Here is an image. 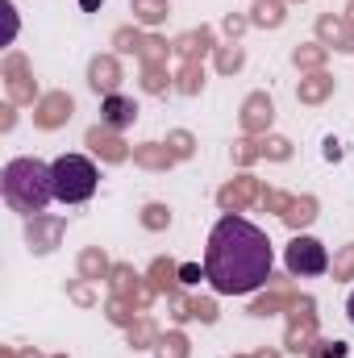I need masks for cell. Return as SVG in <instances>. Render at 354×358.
I'll list each match as a JSON object with an SVG mask.
<instances>
[{
  "label": "cell",
  "mask_w": 354,
  "mask_h": 358,
  "mask_svg": "<svg viewBox=\"0 0 354 358\" xmlns=\"http://www.w3.org/2000/svg\"><path fill=\"white\" fill-rule=\"evenodd\" d=\"M200 88H204V63H196V59L179 63V71H176V92H179V96H200Z\"/></svg>",
  "instance_id": "27"
},
{
  "label": "cell",
  "mask_w": 354,
  "mask_h": 358,
  "mask_svg": "<svg viewBox=\"0 0 354 358\" xmlns=\"http://www.w3.org/2000/svg\"><path fill=\"white\" fill-rule=\"evenodd\" d=\"M121 63H117V55H96L88 63V88L100 92V96H113V92L121 88Z\"/></svg>",
  "instance_id": "14"
},
{
  "label": "cell",
  "mask_w": 354,
  "mask_h": 358,
  "mask_svg": "<svg viewBox=\"0 0 354 358\" xmlns=\"http://www.w3.org/2000/svg\"><path fill=\"white\" fill-rule=\"evenodd\" d=\"M138 221H142V229L163 234V229L171 225V208H167V204H159V200H150V204L142 208V217H138Z\"/></svg>",
  "instance_id": "32"
},
{
  "label": "cell",
  "mask_w": 354,
  "mask_h": 358,
  "mask_svg": "<svg viewBox=\"0 0 354 358\" xmlns=\"http://www.w3.org/2000/svg\"><path fill=\"white\" fill-rule=\"evenodd\" d=\"M259 196H263V183L242 171L238 179H229V183L217 192V204H221V213H242V208H250Z\"/></svg>",
  "instance_id": "11"
},
{
  "label": "cell",
  "mask_w": 354,
  "mask_h": 358,
  "mask_svg": "<svg viewBox=\"0 0 354 358\" xmlns=\"http://www.w3.org/2000/svg\"><path fill=\"white\" fill-rule=\"evenodd\" d=\"M259 159H263V150H259L255 138H238V142H234V163H238V167H250V163H259Z\"/></svg>",
  "instance_id": "39"
},
{
  "label": "cell",
  "mask_w": 354,
  "mask_h": 358,
  "mask_svg": "<svg viewBox=\"0 0 354 358\" xmlns=\"http://www.w3.org/2000/svg\"><path fill=\"white\" fill-rule=\"evenodd\" d=\"M288 4H304V0H288Z\"/></svg>",
  "instance_id": "56"
},
{
  "label": "cell",
  "mask_w": 354,
  "mask_h": 358,
  "mask_svg": "<svg viewBox=\"0 0 354 358\" xmlns=\"http://www.w3.org/2000/svg\"><path fill=\"white\" fill-rule=\"evenodd\" d=\"M50 167H55V200H63V204H84V200L96 196L100 171H96L92 159H84V155H59Z\"/></svg>",
  "instance_id": "3"
},
{
  "label": "cell",
  "mask_w": 354,
  "mask_h": 358,
  "mask_svg": "<svg viewBox=\"0 0 354 358\" xmlns=\"http://www.w3.org/2000/svg\"><path fill=\"white\" fill-rule=\"evenodd\" d=\"M325 159H330V163L342 159V142H338V138H325Z\"/></svg>",
  "instance_id": "48"
},
{
  "label": "cell",
  "mask_w": 354,
  "mask_h": 358,
  "mask_svg": "<svg viewBox=\"0 0 354 358\" xmlns=\"http://www.w3.org/2000/svg\"><path fill=\"white\" fill-rule=\"evenodd\" d=\"M317 196H292V204H288V213H283V225L292 229V234H300V229H309L313 221H317Z\"/></svg>",
  "instance_id": "21"
},
{
  "label": "cell",
  "mask_w": 354,
  "mask_h": 358,
  "mask_svg": "<svg viewBox=\"0 0 354 358\" xmlns=\"http://www.w3.org/2000/svg\"><path fill=\"white\" fill-rule=\"evenodd\" d=\"M0 13H4V42H13L17 38V8H13V0H0Z\"/></svg>",
  "instance_id": "44"
},
{
  "label": "cell",
  "mask_w": 354,
  "mask_h": 358,
  "mask_svg": "<svg viewBox=\"0 0 354 358\" xmlns=\"http://www.w3.org/2000/svg\"><path fill=\"white\" fill-rule=\"evenodd\" d=\"M229 358H255V355H229Z\"/></svg>",
  "instance_id": "55"
},
{
  "label": "cell",
  "mask_w": 354,
  "mask_h": 358,
  "mask_svg": "<svg viewBox=\"0 0 354 358\" xmlns=\"http://www.w3.org/2000/svg\"><path fill=\"white\" fill-rule=\"evenodd\" d=\"M259 204H263L267 213H288V204H292V196L288 192H279V187H263V196H259Z\"/></svg>",
  "instance_id": "41"
},
{
  "label": "cell",
  "mask_w": 354,
  "mask_h": 358,
  "mask_svg": "<svg viewBox=\"0 0 354 358\" xmlns=\"http://www.w3.org/2000/svg\"><path fill=\"white\" fill-rule=\"evenodd\" d=\"M80 4H84V8H100V0H80Z\"/></svg>",
  "instance_id": "53"
},
{
  "label": "cell",
  "mask_w": 354,
  "mask_h": 358,
  "mask_svg": "<svg viewBox=\"0 0 354 358\" xmlns=\"http://www.w3.org/2000/svg\"><path fill=\"white\" fill-rule=\"evenodd\" d=\"M84 146H88L100 163H125V159L134 155V150L121 142V134L108 129V125H92L88 134H84Z\"/></svg>",
  "instance_id": "12"
},
{
  "label": "cell",
  "mask_w": 354,
  "mask_h": 358,
  "mask_svg": "<svg viewBox=\"0 0 354 358\" xmlns=\"http://www.w3.org/2000/svg\"><path fill=\"white\" fill-rule=\"evenodd\" d=\"M346 313H351V321H354V292H351V300H346Z\"/></svg>",
  "instance_id": "52"
},
{
  "label": "cell",
  "mask_w": 354,
  "mask_h": 358,
  "mask_svg": "<svg viewBox=\"0 0 354 358\" xmlns=\"http://www.w3.org/2000/svg\"><path fill=\"white\" fill-rule=\"evenodd\" d=\"M108 287H113L117 296H129V300H134V304H138L142 313H146V308L155 304V296H159V292L150 287V279H146V275H138V271L129 267V263H113Z\"/></svg>",
  "instance_id": "8"
},
{
  "label": "cell",
  "mask_w": 354,
  "mask_h": 358,
  "mask_svg": "<svg viewBox=\"0 0 354 358\" xmlns=\"http://www.w3.org/2000/svg\"><path fill=\"white\" fill-rule=\"evenodd\" d=\"M334 279H354V246H342L334 255Z\"/></svg>",
  "instance_id": "42"
},
{
  "label": "cell",
  "mask_w": 354,
  "mask_h": 358,
  "mask_svg": "<svg viewBox=\"0 0 354 358\" xmlns=\"http://www.w3.org/2000/svg\"><path fill=\"white\" fill-rule=\"evenodd\" d=\"M187 313H192V321H204V325H213L221 317L217 300H208V296H187Z\"/></svg>",
  "instance_id": "36"
},
{
  "label": "cell",
  "mask_w": 354,
  "mask_h": 358,
  "mask_svg": "<svg viewBox=\"0 0 354 358\" xmlns=\"http://www.w3.org/2000/svg\"><path fill=\"white\" fill-rule=\"evenodd\" d=\"M142 92H150V96H163L167 88H176V76L167 71V63H142Z\"/></svg>",
  "instance_id": "26"
},
{
  "label": "cell",
  "mask_w": 354,
  "mask_h": 358,
  "mask_svg": "<svg viewBox=\"0 0 354 358\" xmlns=\"http://www.w3.org/2000/svg\"><path fill=\"white\" fill-rule=\"evenodd\" d=\"M238 121H242V134H246V138H259V134H267V129L275 125V100H271L267 92H250V96L242 100Z\"/></svg>",
  "instance_id": "10"
},
{
  "label": "cell",
  "mask_w": 354,
  "mask_h": 358,
  "mask_svg": "<svg viewBox=\"0 0 354 358\" xmlns=\"http://www.w3.org/2000/svg\"><path fill=\"white\" fill-rule=\"evenodd\" d=\"M325 59H330V46H321V42H300V46L292 50V67L304 71V76L325 71Z\"/></svg>",
  "instance_id": "23"
},
{
  "label": "cell",
  "mask_w": 354,
  "mask_h": 358,
  "mask_svg": "<svg viewBox=\"0 0 354 358\" xmlns=\"http://www.w3.org/2000/svg\"><path fill=\"white\" fill-rule=\"evenodd\" d=\"M146 279H150V287H155L159 296H167V300L179 296V287H183V283H179V263L176 259H155L150 271H146Z\"/></svg>",
  "instance_id": "19"
},
{
  "label": "cell",
  "mask_w": 354,
  "mask_h": 358,
  "mask_svg": "<svg viewBox=\"0 0 354 358\" xmlns=\"http://www.w3.org/2000/svg\"><path fill=\"white\" fill-rule=\"evenodd\" d=\"M21 358H42L38 350H21Z\"/></svg>",
  "instance_id": "54"
},
{
  "label": "cell",
  "mask_w": 354,
  "mask_h": 358,
  "mask_svg": "<svg viewBox=\"0 0 354 358\" xmlns=\"http://www.w3.org/2000/svg\"><path fill=\"white\" fill-rule=\"evenodd\" d=\"M346 25H351V29H354V0H351V4H346Z\"/></svg>",
  "instance_id": "50"
},
{
  "label": "cell",
  "mask_w": 354,
  "mask_h": 358,
  "mask_svg": "<svg viewBox=\"0 0 354 358\" xmlns=\"http://www.w3.org/2000/svg\"><path fill=\"white\" fill-rule=\"evenodd\" d=\"M171 317H176L179 325H183V321H192V313H187V296H183V292L171 296Z\"/></svg>",
  "instance_id": "46"
},
{
  "label": "cell",
  "mask_w": 354,
  "mask_h": 358,
  "mask_svg": "<svg viewBox=\"0 0 354 358\" xmlns=\"http://www.w3.org/2000/svg\"><path fill=\"white\" fill-rule=\"evenodd\" d=\"M0 76H4V92H8V104H38L42 92H38V80L29 71V59L25 55H4L0 63Z\"/></svg>",
  "instance_id": "6"
},
{
  "label": "cell",
  "mask_w": 354,
  "mask_h": 358,
  "mask_svg": "<svg viewBox=\"0 0 354 358\" xmlns=\"http://www.w3.org/2000/svg\"><path fill=\"white\" fill-rule=\"evenodd\" d=\"M0 358H21V355H17L13 346H0Z\"/></svg>",
  "instance_id": "49"
},
{
  "label": "cell",
  "mask_w": 354,
  "mask_h": 358,
  "mask_svg": "<svg viewBox=\"0 0 354 358\" xmlns=\"http://www.w3.org/2000/svg\"><path fill=\"white\" fill-rule=\"evenodd\" d=\"M167 146H171V155H176L179 163H187V159L196 155V138H192L187 129H171V134H167Z\"/></svg>",
  "instance_id": "37"
},
{
  "label": "cell",
  "mask_w": 354,
  "mask_h": 358,
  "mask_svg": "<svg viewBox=\"0 0 354 358\" xmlns=\"http://www.w3.org/2000/svg\"><path fill=\"white\" fill-rule=\"evenodd\" d=\"M176 46H167V38H159V34H146L142 38V50H138V59L142 63H167V55H171Z\"/></svg>",
  "instance_id": "34"
},
{
  "label": "cell",
  "mask_w": 354,
  "mask_h": 358,
  "mask_svg": "<svg viewBox=\"0 0 354 358\" xmlns=\"http://www.w3.org/2000/svg\"><path fill=\"white\" fill-rule=\"evenodd\" d=\"M200 279H208V275L196 267V263H179V283H183V287H192V283H200Z\"/></svg>",
  "instance_id": "45"
},
{
  "label": "cell",
  "mask_w": 354,
  "mask_h": 358,
  "mask_svg": "<svg viewBox=\"0 0 354 358\" xmlns=\"http://www.w3.org/2000/svg\"><path fill=\"white\" fill-rule=\"evenodd\" d=\"M317 42L330 46V50L354 55V29L346 25V17H338V13H321L317 17Z\"/></svg>",
  "instance_id": "13"
},
{
  "label": "cell",
  "mask_w": 354,
  "mask_h": 358,
  "mask_svg": "<svg viewBox=\"0 0 354 358\" xmlns=\"http://www.w3.org/2000/svg\"><path fill=\"white\" fill-rule=\"evenodd\" d=\"M221 29H225V34H229V38L238 42V38H242V34L250 29V17H242V13H225V21H221Z\"/></svg>",
  "instance_id": "43"
},
{
  "label": "cell",
  "mask_w": 354,
  "mask_h": 358,
  "mask_svg": "<svg viewBox=\"0 0 354 358\" xmlns=\"http://www.w3.org/2000/svg\"><path fill=\"white\" fill-rule=\"evenodd\" d=\"M283 267H288V275H296V279H304V275H325V271H330V250H325L317 238L296 234V238L288 242V250H283Z\"/></svg>",
  "instance_id": "4"
},
{
  "label": "cell",
  "mask_w": 354,
  "mask_h": 358,
  "mask_svg": "<svg viewBox=\"0 0 354 358\" xmlns=\"http://www.w3.org/2000/svg\"><path fill=\"white\" fill-rule=\"evenodd\" d=\"M271 267H275L271 238L255 221L225 213L213 225L208 250H204V275L217 296H246V292L263 287V283H271Z\"/></svg>",
  "instance_id": "1"
},
{
  "label": "cell",
  "mask_w": 354,
  "mask_h": 358,
  "mask_svg": "<svg viewBox=\"0 0 354 358\" xmlns=\"http://www.w3.org/2000/svg\"><path fill=\"white\" fill-rule=\"evenodd\" d=\"M0 196H4V204L13 213L38 217L50 204V196H55V167H46L42 159H29V155L4 163V171H0Z\"/></svg>",
  "instance_id": "2"
},
{
  "label": "cell",
  "mask_w": 354,
  "mask_h": 358,
  "mask_svg": "<svg viewBox=\"0 0 354 358\" xmlns=\"http://www.w3.org/2000/svg\"><path fill=\"white\" fill-rule=\"evenodd\" d=\"M271 283H275V292H267V296H259V300L250 304V317H275V313L300 304V292H292L288 279H275V275H271Z\"/></svg>",
  "instance_id": "17"
},
{
  "label": "cell",
  "mask_w": 354,
  "mask_h": 358,
  "mask_svg": "<svg viewBox=\"0 0 354 358\" xmlns=\"http://www.w3.org/2000/svg\"><path fill=\"white\" fill-rule=\"evenodd\" d=\"M155 358H192V342H187V334H183V329L163 334L159 346H155Z\"/></svg>",
  "instance_id": "31"
},
{
  "label": "cell",
  "mask_w": 354,
  "mask_h": 358,
  "mask_svg": "<svg viewBox=\"0 0 354 358\" xmlns=\"http://www.w3.org/2000/svg\"><path fill=\"white\" fill-rule=\"evenodd\" d=\"M50 358H67V355H50Z\"/></svg>",
  "instance_id": "57"
},
{
  "label": "cell",
  "mask_w": 354,
  "mask_h": 358,
  "mask_svg": "<svg viewBox=\"0 0 354 358\" xmlns=\"http://www.w3.org/2000/svg\"><path fill=\"white\" fill-rule=\"evenodd\" d=\"M134 121H138V104H134V96L113 92V96L100 100V125H108V129H129Z\"/></svg>",
  "instance_id": "15"
},
{
  "label": "cell",
  "mask_w": 354,
  "mask_h": 358,
  "mask_svg": "<svg viewBox=\"0 0 354 358\" xmlns=\"http://www.w3.org/2000/svg\"><path fill=\"white\" fill-rule=\"evenodd\" d=\"M313 342H317V300H313V296H300V304L288 308L283 346H288V355H309Z\"/></svg>",
  "instance_id": "5"
},
{
  "label": "cell",
  "mask_w": 354,
  "mask_h": 358,
  "mask_svg": "<svg viewBox=\"0 0 354 358\" xmlns=\"http://www.w3.org/2000/svg\"><path fill=\"white\" fill-rule=\"evenodd\" d=\"M142 29L138 25H121V29H113V46H117V55H138L142 50Z\"/></svg>",
  "instance_id": "33"
},
{
  "label": "cell",
  "mask_w": 354,
  "mask_h": 358,
  "mask_svg": "<svg viewBox=\"0 0 354 358\" xmlns=\"http://www.w3.org/2000/svg\"><path fill=\"white\" fill-rule=\"evenodd\" d=\"M259 150H263V159H271V163H288V159H292V142L279 138V134H263Z\"/></svg>",
  "instance_id": "35"
},
{
  "label": "cell",
  "mask_w": 354,
  "mask_h": 358,
  "mask_svg": "<svg viewBox=\"0 0 354 358\" xmlns=\"http://www.w3.org/2000/svg\"><path fill=\"white\" fill-rule=\"evenodd\" d=\"M125 338H129V346H134V350H150V346H159V338H163V334H159V325L142 313V317L125 329Z\"/></svg>",
  "instance_id": "28"
},
{
  "label": "cell",
  "mask_w": 354,
  "mask_h": 358,
  "mask_svg": "<svg viewBox=\"0 0 354 358\" xmlns=\"http://www.w3.org/2000/svg\"><path fill=\"white\" fill-rule=\"evenodd\" d=\"M104 317H108V325H117V329H129V325L142 317V308H138L129 296H117V292H113V296L104 300Z\"/></svg>",
  "instance_id": "24"
},
{
  "label": "cell",
  "mask_w": 354,
  "mask_h": 358,
  "mask_svg": "<svg viewBox=\"0 0 354 358\" xmlns=\"http://www.w3.org/2000/svg\"><path fill=\"white\" fill-rule=\"evenodd\" d=\"M283 21H288V0H255L250 25H259V29H279Z\"/></svg>",
  "instance_id": "25"
},
{
  "label": "cell",
  "mask_w": 354,
  "mask_h": 358,
  "mask_svg": "<svg viewBox=\"0 0 354 358\" xmlns=\"http://www.w3.org/2000/svg\"><path fill=\"white\" fill-rule=\"evenodd\" d=\"M134 163H138L142 171H171L179 159L171 155L167 142H142V146H134Z\"/></svg>",
  "instance_id": "18"
},
{
  "label": "cell",
  "mask_w": 354,
  "mask_h": 358,
  "mask_svg": "<svg viewBox=\"0 0 354 358\" xmlns=\"http://www.w3.org/2000/svg\"><path fill=\"white\" fill-rule=\"evenodd\" d=\"M80 279H88V283H100V279H108L113 275V259L100 250V246H88V250H80Z\"/></svg>",
  "instance_id": "22"
},
{
  "label": "cell",
  "mask_w": 354,
  "mask_h": 358,
  "mask_svg": "<svg viewBox=\"0 0 354 358\" xmlns=\"http://www.w3.org/2000/svg\"><path fill=\"white\" fill-rule=\"evenodd\" d=\"M346 355H351V346L342 338H317L313 350H309V358H346Z\"/></svg>",
  "instance_id": "38"
},
{
  "label": "cell",
  "mask_w": 354,
  "mask_h": 358,
  "mask_svg": "<svg viewBox=\"0 0 354 358\" xmlns=\"http://www.w3.org/2000/svg\"><path fill=\"white\" fill-rule=\"evenodd\" d=\"M330 96H334V76H330V71H313V76H304L300 88H296V100H300V104H325Z\"/></svg>",
  "instance_id": "20"
},
{
  "label": "cell",
  "mask_w": 354,
  "mask_h": 358,
  "mask_svg": "<svg viewBox=\"0 0 354 358\" xmlns=\"http://www.w3.org/2000/svg\"><path fill=\"white\" fill-rule=\"evenodd\" d=\"M67 234V221L55 217V213H38V217H25V246L34 255H55V246L63 242Z\"/></svg>",
  "instance_id": "7"
},
{
  "label": "cell",
  "mask_w": 354,
  "mask_h": 358,
  "mask_svg": "<svg viewBox=\"0 0 354 358\" xmlns=\"http://www.w3.org/2000/svg\"><path fill=\"white\" fill-rule=\"evenodd\" d=\"M213 67H217L221 76H238V71L246 67V50H242L238 42H229V46H217V50H213Z\"/></svg>",
  "instance_id": "30"
},
{
  "label": "cell",
  "mask_w": 354,
  "mask_h": 358,
  "mask_svg": "<svg viewBox=\"0 0 354 358\" xmlns=\"http://www.w3.org/2000/svg\"><path fill=\"white\" fill-rule=\"evenodd\" d=\"M67 300L80 304V308H92L96 304V292H92L88 279H67Z\"/></svg>",
  "instance_id": "40"
},
{
  "label": "cell",
  "mask_w": 354,
  "mask_h": 358,
  "mask_svg": "<svg viewBox=\"0 0 354 358\" xmlns=\"http://www.w3.org/2000/svg\"><path fill=\"white\" fill-rule=\"evenodd\" d=\"M176 55L187 63V59H196V63H204V55H213L217 50V34L208 29V25H200V29H187V34H179L176 42Z\"/></svg>",
  "instance_id": "16"
},
{
  "label": "cell",
  "mask_w": 354,
  "mask_h": 358,
  "mask_svg": "<svg viewBox=\"0 0 354 358\" xmlns=\"http://www.w3.org/2000/svg\"><path fill=\"white\" fill-rule=\"evenodd\" d=\"M255 358H279V350H255Z\"/></svg>",
  "instance_id": "51"
},
{
  "label": "cell",
  "mask_w": 354,
  "mask_h": 358,
  "mask_svg": "<svg viewBox=\"0 0 354 358\" xmlns=\"http://www.w3.org/2000/svg\"><path fill=\"white\" fill-rule=\"evenodd\" d=\"M76 117V96L71 92H42V100L34 104V125L38 129H63Z\"/></svg>",
  "instance_id": "9"
},
{
  "label": "cell",
  "mask_w": 354,
  "mask_h": 358,
  "mask_svg": "<svg viewBox=\"0 0 354 358\" xmlns=\"http://www.w3.org/2000/svg\"><path fill=\"white\" fill-rule=\"evenodd\" d=\"M0 113H4V117H0V129H4V134H8V129H13V125H17V104H4V108H0Z\"/></svg>",
  "instance_id": "47"
},
{
  "label": "cell",
  "mask_w": 354,
  "mask_h": 358,
  "mask_svg": "<svg viewBox=\"0 0 354 358\" xmlns=\"http://www.w3.org/2000/svg\"><path fill=\"white\" fill-rule=\"evenodd\" d=\"M129 8H134V21L138 25H146V29H155V25H163L167 21V0H129Z\"/></svg>",
  "instance_id": "29"
}]
</instances>
